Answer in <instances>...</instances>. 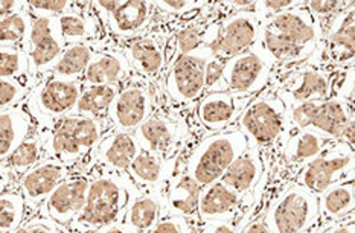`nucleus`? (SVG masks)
<instances>
[{
	"mask_svg": "<svg viewBox=\"0 0 355 233\" xmlns=\"http://www.w3.org/2000/svg\"><path fill=\"white\" fill-rule=\"evenodd\" d=\"M320 44L319 26L306 2H299L287 11L261 20L259 38L253 48L273 66L275 81L305 64H315Z\"/></svg>",
	"mask_w": 355,
	"mask_h": 233,
	"instance_id": "nucleus-1",
	"label": "nucleus"
},
{
	"mask_svg": "<svg viewBox=\"0 0 355 233\" xmlns=\"http://www.w3.org/2000/svg\"><path fill=\"white\" fill-rule=\"evenodd\" d=\"M141 193L128 174L107 173L95 166L92 169L86 206L67 229L76 233H96L122 223L130 205Z\"/></svg>",
	"mask_w": 355,
	"mask_h": 233,
	"instance_id": "nucleus-2",
	"label": "nucleus"
},
{
	"mask_svg": "<svg viewBox=\"0 0 355 233\" xmlns=\"http://www.w3.org/2000/svg\"><path fill=\"white\" fill-rule=\"evenodd\" d=\"M112 130L109 121H98L81 114H67L48 131L44 157L57 159L73 173L95 168L94 155L103 136Z\"/></svg>",
	"mask_w": 355,
	"mask_h": 233,
	"instance_id": "nucleus-3",
	"label": "nucleus"
},
{
	"mask_svg": "<svg viewBox=\"0 0 355 233\" xmlns=\"http://www.w3.org/2000/svg\"><path fill=\"white\" fill-rule=\"evenodd\" d=\"M247 150L249 141L236 126L205 136L189 154L187 173L197 184L206 188L220 182L234 162Z\"/></svg>",
	"mask_w": 355,
	"mask_h": 233,
	"instance_id": "nucleus-4",
	"label": "nucleus"
},
{
	"mask_svg": "<svg viewBox=\"0 0 355 233\" xmlns=\"http://www.w3.org/2000/svg\"><path fill=\"white\" fill-rule=\"evenodd\" d=\"M236 127L245 135L249 146L272 151L277 160L287 131V105L272 89H267L249 101Z\"/></svg>",
	"mask_w": 355,
	"mask_h": 233,
	"instance_id": "nucleus-5",
	"label": "nucleus"
},
{
	"mask_svg": "<svg viewBox=\"0 0 355 233\" xmlns=\"http://www.w3.org/2000/svg\"><path fill=\"white\" fill-rule=\"evenodd\" d=\"M261 20L250 10L236 11L225 15L214 3V15L203 38V46L212 57L230 60L250 51L259 38Z\"/></svg>",
	"mask_w": 355,
	"mask_h": 233,
	"instance_id": "nucleus-6",
	"label": "nucleus"
},
{
	"mask_svg": "<svg viewBox=\"0 0 355 233\" xmlns=\"http://www.w3.org/2000/svg\"><path fill=\"white\" fill-rule=\"evenodd\" d=\"M272 233H305L320 226L318 193L296 182L275 197L264 212Z\"/></svg>",
	"mask_w": 355,
	"mask_h": 233,
	"instance_id": "nucleus-7",
	"label": "nucleus"
},
{
	"mask_svg": "<svg viewBox=\"0 0 355 233\" xmlns=\"http://www.w3.org/2000/svg\"><path fill=\"white\" fill-rule=\"evenodd\" d=\"M83 90L81 80H63L49 74L43 76L31 92L25 107L38 128L51 131L60 119L75 113Z\"/></svg>",
	"mask_w": 355,
	"mask_h": 233,
	"instance_id": "nucleus-8",
	"label": "nucleus"
},
{
	"mask_svg": "<svg viewBox=\"0 0 355 233\" xmlns=\"http://www.w3.org/2000/svg\"><path fill=\"white\" fill-rule=\"evenodd\" d=\"M141 148L160 155L165 160H173L183 146L194 136L189 118L177 108L154 112L135 131Z\"/></svg>",
	"mask_w": 355,
	"mask_h": 233,
	"instance_id": "nucleus-9",
	"label": "nucleus"
},
{
	"mask_svg": "<svg viewBox=\"0 0 355 233\" xmlns=\"http://www.w3.org/2000/svg\"><path fill=\"white\" fill-rule=\"evenodd\" d=\"M352 110L354 108L348 103L336 96L320 101V103H306L287 107V131H285L284 136L282 148L285 142L288 141V137L305 128H313L331 139V141H338L345 127L348 126Z\"/></svg>",
	"mask_w": 355,
	"mask_h": 233,
	"instance_id": "nucleus-10",
	"label": "nucleus"
},
{
	"mask_svg": "<svg viewBox=\"0 0 355 233\" xmlns=\"http://www.w3.org/2000/svg\"><path fill=\"white\" fill-rule=\"evenodd\" d=\"M340 71L322 64H305L276 78L272 89L285 105L320 103L334 96V84Z\"/></svg>",
	"mask_w": 355,
	"mask_h": 233,
	"instance_id": "nucleus-11",
	"label": "nucleus"
},
{
	"mask_svg": "<svg viewBox=\"0 0 355 233\" xmlns=\"http://www.w3.org/2000/svg\"><path fill=\"white\" fill-rule=\"evenodd\" d=\"M212 53L205 46L183 55L166 69L165 89L177 110L184 112L194 108L206 95L205 71Z\"/></svg>",
	"mask_w": 355,
	"mask_h": 233,
	"instance_id": "nucleus-12",
	"label": "nucleus"
},
{
	"mask_svg": "<svg viewBox=\"0 0 355 233\" xmlns=\"http://www.w3.org/2000/svg\"><path fill=\"white\" fill-rule=\"evenodd\" d=\"M355 178V151L340 141L331 142L318 159L300 171L295 182L320 193L337 183Z\"/></svg>",
	"mask_w": 355,
	"mask_h": 233,
	"instance_id": "nucleus-13",
	"label": "nucleus"
},
{
	"mask_svg": "<svg viewBox=\"0 0 355 233\" xmlns=\"http://www.w3.org/2000/svg\"><path fill=\"white\" fill-rule=\"evenodd\" d=\"M156 112V105L150 92L146 78L133 75L127 83L121 85L118 96L110 108L109 122L113 130L135 131L151 118Z\"/></svg>",
	"mask_w": 355,
	"mask_h": 233,
	"instance_id": "nucleus-14",
	"label": "nucleus"
},
{
	"mask_svg": "<svg viewBox=\"0 0 355 233\" xmlns=\"http://www.w3.org/2000/svg\"><path fill=\"white\" fill-rule=\"evenodd\" d=\"M225 78L232 95L253 99L272 87L275 69L257 49L252 48L226 61Z\"/></svg>",
	"mask_w": 355,
	"mask_h": 233,
	"instance_id": "nucleus-15",
	"label": "nucleus"
},
{
	"mask_svg": "<svg viewBox=\"0 0 355 233\" xmlns=\"http://www.w3.org/2000/svg\"><path fill=\"white\" fill-rule=\"evenodd\" d=\"M67 48L58 17H33L29 37L31 75L37 80L53 72Z\"/></svg>",
	"mask_w": 355,
	"mask_h": 233,
	"instance_id": "nucleus-16",
	"label": "nucleus"
},
{
	"mask_svg": "<svg viewBox=\"0 0 355 233\" xmlns=\"http://www.w3.org/2000/svg\"><path fill=\"white\" fill-rule=\"evenodd\" d=\"M315 64L337 71L355 64V2H349L329 23Z\"/></svg>",
	"mask_w": 355,
	"mask_h": 233,
	"instance_id": "nucleus-17",
	"label": "nucleus"
},
{
	"mask_svg": "<svg viewBox=\"0 0 355 233\" xmlns=\"http://www.w3.org/2000/svg\"><path fill=\"white\" fill-rule=\"evenodd\" d=\"M92 169L84 173H72L66 180L61 182L58 188L51 193V197L44 201L38 214L49 216L64 227L71 226L86 206Z\"/></svg>",
	"mask_w": 355,
	"mask_h": 233,
	"instance_id": "nucleus-18",
	"label": "nucleus"
},
{
	"mask_svg": "<svg viewBox=\"0 0 355 233\" xmlns=\"http://www.w3.org/2000/svg\"><path fill=\"white\" fill-rule=\"evenodd\" d=\"M249 214L250 206L245 203V200L221 180L202 188L198 205L200 226L215 223L245 224Z\"/></svg>",
	"mask_w": 355,
	"mask_h": 233,
	"instance_id": "nucleus-19",
	"label": "nucleus"
},
{
	"mask_svg": "<svg viewBox=\"0 0 355 233\" xmlns=\"http://www.w3.org/2000/svg\"><path fill=\"white\" fill-rule=\"evenodd\" d=\"M72 173L73 171L64 163L52 157H44L37 166L20 178L17 188L26 200L28 218L38 214L44 201L51 197V193Z\"/></svg>",
	"mask_w": 355,
	"mask_h": 233,
	"instance_id": "nucleus-20",
	"label": "nucleus"
},
{
	"mask_svg": "<svg viewBox=\"0 0 355 233\" xmlns=\"http://www.w3.org/2000/svg\"><path fill=\"white\" fill-rule=\"evenodd\" d=\"M250 99L238 98L230 92L206 93L194 107V123L206 136L220 133L238 122Z\"/></svg>",
	"mask_w": 355,
	"mask_h": 233,
	"instance_id": "nucleus-21",
	"label": "nucleus"
},
{
	"mask_svg": "<svg viewBox=\"0 0 355 233\" xmlns=\"http://www.w3.org/2000/svg\"><path fill=\"white\" fill-rule=\"evenodd\" d=\"M267 168L268 160L266 153L257 146H249V150L239 155L234 165L227 169L221 182L241 196L250 206L252 212L253 206L258 203V188L264 183L268 174Z\"/></svg>",
	"mask_w": 355,
	"mask_h": 233,
	"instance_id": "nucleus-22",
	"label": "nucleus"
},
{
	"mask_svg": "<svg viewBox=\"0 0 355 233\" xmlns=\"http://www.w3.org/2000/svg\"><path fill=\"white\" fill-rule=\"evenodd\" d=\"M157 10L154 2H122L116 11L109 15L105 23V33L114 42L122 43L148 33Z\"/></svg>",
	"mask_w": 355,
	"mask_h": 233,
	"instance_id": "nucleus-23",
	"label": "nucleus"
},
{
	"mask_svg": "<svg viewBox=\"0 0 355 233\" xmlns=\"http://www.w3.org/2000/svg\"><path fill=\"white\" fill-rule=\"evenodd\" d=\"M142 151L135 133L121 130H109L103 136L94 155L98 169L114 174H128L131 163Z\"/></svg>",
	"mask_w": 355,
	"mask_h": 233,
	"instance_id": "nucleus-24",
	"label": "nucleus"
},
{
	"mask_svg": "<svg viewBox=\"0 0 355 233\" xmlns=\"http://www.w3.org/2000/svg\"><path fill=\"white\" fill-rule=\"evenodd\" d=\"M133 75L121 44L110 37L104 48L92 60L81 81L84 85H122Z\"/></svg>",
	"mask_w": 355,
	"mask_h": 233,
	"instance_id": "nucleus-25",
	"label": "nucleus"
},
{
	"mask_svg": "<svg viewBox=\"0 0 355 233\" xmlns=\"http://www.w3.org/2000/svg\"><path fill=\"white\" fill-rule=\"evenodd\" d=\"M333 142L327 136L320 135L313 128L300 130L297 133L288 137L285 142L282 153L279 155L281 171H290L295 173V178L308 163L318 159L325 151L327 146Z\"/></svg>",
	"mask_w": 355,
	"mask_h": 233,
	"instance_id": "nucleus-26",
	"label": "nucleus"
},
{
	"mask_svg": "<svg viewBox=\"0 0 355 233\" xmlns=\"http://www.w3.org/2000/svg\"><path fill=\"white\" fill-rule=\"evenodd\" d=\"M48 131L35 128L17 150L0 163L2 168V191L17 186L20 178L44 159V145Z\"/></svg>",
	"mask_w": 355,
	"mask_h": 233,
	"instance_id": "nucleus-27",
	"label": "nucleus"
},
{
	"mask_svg": "<svg viewBox=\"0 0 355 233\" xmlns=\"http://www.w3.org/2000/svg\"><path fill=\"white\" fill-rule=\"evenodd\" d=\"M60 28L66 44L99 40L107 37L105 26L92 3L73 2L72 10L60 15Z\"/></svg>",
	"mask_w": 355,
	"mask_h": 233,
	"instance_id": "nucleus-28",
	"label": "nucleus"
},
{
	"mask_svg": "<svg viewBox=\"0 0 355 233\" xmlns=\"http://www.w3.org/2000/svg\"><path fill=\"white\" fill-rule=\"evenodd\" d=\"M202 196V186L192 180L191 175L184 171L175 174L166 184V214L168 216H182L198 223V205Z\"/></svg>",
	"mask_w": 355,
	"mask_h": 233,
	"instance_id": "nucleus-29",
	"label": "nucleus"
},
{
	"mask_svg": "<svg viewBox=\"0 0 355 233\" xmlns=\"http://www.w3.org/2000/svg\"><path fill=\"white\" fill-rule=\"evenodd\" d=\"M166 184L153 191L142 192L133 200L123 223L137 233H148L154 226L166 218Z\"/></svg>",
	"mask_w": 355,
	"mask_h": 233,
	"instance_id": "nucleus-30",
	"label": "nucleus"
},
{
	"mask_svg": "<svg viewBox=\"0 0 355 233\" xmlns=\"http://www.w3.org/2000/svg\"><path fill=\"white\" fill-rule=\"evenodd\" d=\"M35 128L37 123L25 104L0 112V159H6L17 150Z\"/></svg>",
	"mask_w": 355,
	"mask_h": 233,
	"instance_id": "nucleus-31",
	"label": "nucleus"
},
{
	"mask_svg": "<svg viewBox=\"0 0 355 233\" xmlns=\"http://www.w3.org/2000/svg\"><path fill=\"white\" fill-rule=\"evenodd\" d=\"M173 169V160H165L157 154L142 150L131 163L128 177L139 191L146 192L168 184Z\"/></svg>",
	"mask_w": 355,
	"mask_h": 233,
	"instance_id": "nucleus-32",
	"label": "nucleus"
},
{
	"mask_svg": "<svg viewBox=\"0 0 355 233\" xmlns=\"http://www.w3.org/2000/svg\"><path fill=\"white\" fill-rule=\"evenodd\" d=\"M109 38L110 37L107 35L104 38H99V40L69 44L52 74L58 78H63V80H83L92 60L104 48Z\"/></svg>",
	"mask_w": 355,
	"mask_h": 233,
	"instance_id": "nucleus-33",
	"label": "nucleus"
},
{
	"mask_svg": "<svg viewBox=\"0 0 355 233\" xmlns=\"http://www.w3.org/2000/svg\"><path fill=\"white\" fill-rule=\"evenodd\" d=\"M320 224L343 220L355 214L354 180L337 183L319 196Z\"/></svg>",
	"mask_w": 355,
	"mask_h": 233,
	"instance_id": "nucleus-34",
	"label": "nucleus"
},
{
	"mask_svg": "<svg viewBox=\"0 0 355 233\" xmlns=\"http://www.w3.org/2000/svg\"><path fill=\"white\" fill-rule=\"evenodd\" d=\"M119 89L121 85H84L75 113L92 119L109 121L110 108Z\"/></svg>",
	"mask_w": 355,
	"mask_h": 233,
	"instance_id": "nucleus-35",
	"label": "nucleus"
},
{
	"mask_svg": "<svg viewBox=\"0 0 355 233\" xmlns=\"http://www.w3.org/2000/svg\"><path fill=\"white\" fill-rule=\"evenodd\" d=\"M31 28H33V15L28 8L10 17L0 19V46L28 51Z\"/></svg>",
	"mask_w": 355,
	"mask_h": 233,
	"instance_id": "nucleus-36",
	"label": "nucleus"
},
{
	"mask_svg": "<svg viewBox=\"0 0 355 233\" xmlns=\"http://www.w3.org/2000/svg\"><path fill=\"white\" fill-rule=\"evenodd\" d=\"M26 220V200L17 186L2 191V196H0V232L12 233Z\"/></svg>",
	"mask_w": 355,
	"mask_h": 233,
	"instance_id": "nucleus-37",
	"label": "nucleus"
},
{
	"mask_svg": "<svg viewBox=\"0 0 355 233\" xmlns=\"http://www.w3.org/2000/svg\"><path fill=\"white\" fill-rule=\"evenodd\" d=\"M37 78H0V107L2 110L26 103L31 92L38 84Z\"/></svg>",
	"mask_w": 355,
	"mask_h": 233,
	"instance_id": "nucleus-38",
	"label": "nucleus"
},
{
	"mask_svg": "<svg viewBox=\"0 0 355 233\" xmlns=\"http://www.w3.org/2000/svg\"><path fill=\"white\" fill-rule=\"evenodd\" d=\"M0 74L2 78H28L31 75L29 53L20 48L0 49Z\"/></svg>",
	"mask_w": 355,
	"mask_h": 233,
	"instance_id": "nucleus-39",
	"label": "nucleus"
},
{
	"mask_svg": "<svg viewBox=\"0 0 355 233\" xmlns=\"http://www.w3.org/2000/svg\"><path fill=\"white\" fill-rule=\"evenodd\" d=\"M154 3H156V10L160 14L175 19L194 17L209 5L207 2H188V0H164V2Z\"/></svg>",
	"mask_w": 355,
	"mask_h": 233,
	"instance_id": "nucleus-40",
	"label": "nucleus"
},
{
	"mask_svg": "<svg viewBox=\"0 0 355 233\" xmlns=\"http://www.w3.org/2000/svg\"><path fill=\"white\" fill-rule=\"evenodd\" d=\"M348 3L349 2H306V6L313 15L315 25L320 29L322 38L327 28L329 26V23L334 20L338 12H342L348 6Z\"/></svg>",
	"mask_w": 355,
	"mask_h": 233,
	"instance_id": "nucleus-41",
	"label": "nucleus"
},
{
	"mask_svg": "<svg viewBox=\"0 0 355 233\" xmlns=\"http://www.w3.org/2000/svg\"><path fill=\"white\" fill-rule=\"evenodd\" d=\"M225 67L226 61L211 57L206 64L205 71V87L206 93H215V92H229V85L225 78Z\"/></svg>",
	"mask_w": 355,
	"mask_h": 233,
	"instance_id": "nucleus-42",
	"label": "nucleus"
},
{
	"mask_svg": "<svg viewBox=\"0 0 355 233\" xmlns=\"http://www.w3.org/2000/svg\"><path fill=\"white\" fill-rule=\"evenodd\" d=\"M73 2L66 0H31L28 10L33 17H60L72 10Z\"/></svg>",
	"mask_w": 355,
	"mask_h": 233,
	"instance_id": "nucleus-43",
	"label": "nucleus"
},
{
	"mask_svg": "<svg viewBox=\"0 0 355 233\" xmlns=\"http://www.w3.org/2000/svg\"><path fill=\"white\" fill-rule=\"evenodd\" d=\"M67 227L61 226L57 221H53L49 216L37 214L31 216L21 226L12 233H63Z\"/></svg>",
	"mask_w": 355,
	"mask_h": 233,
	"instance_id": "nucleus-44",
	"label": "nucleus"
},
{
	"mask_svg": "<svg viewBox=\"0 0 355 233\" xmlns=\"http://www.w3.org/2000/svg\"><path fill=\"white\" fill-rule=\"evenodd\" d=\"M198 229L194 221L182 216H166L148 233H196Z\"/></svg>",
	"mask_w": 355,
	"mask_h": 233,
	"instance_id": "nucleus-45",
	"label": "nucleus"
},
{
	"mask_svg": "<svg viewBox=\"0 0 355 233\" xmlns=\"http://www.w3.org/2000/svg\"><path fill=\"white\" fill-rule=\"evenodd\" d=\"M299 2H293V0H270V2H254L252 6V11L258 15L259 20H264L272 17V15L279 14L282 11H287L290 8L296 6Z\"/></svg>",
	"mask_w": 355,
	"mask_h": 233,
	"instance_id": "nucleus-46",
	"label": "nucleus"
},
{
	"mask_svg": "<svg viewBox=\"0 0 355 233\" xmlns=\"http://www.w3.org/2000/svg\"><path fill=\"white\" fill-rule=\"evenodd\" d=\"M319 233H355V214L343 220L320 224Z\"/></svg>",
	"mask_w": 355,
	"mask_h": 233,
	"instance_id": "nucleus-47",
	"label": "nucleus"
},
{
	"mask_svg": "<svg viewBox=\"0 0 355 233\" xmlns=\"http://www.w3.org/2000/svg\"><path fill=\"white\" fill-rule=\"evenodd\" d=\"M243 223H215L198 226L196 233H241Z\"/></svg>",
	"mask_w": 355,
	"mask_h": 233,
	"instance_id": "nucleus-48",
	"label": "nucleus"
},
{
	"mask_svg": "<svg viewBox=\"0 0 355 233\" xmlns=\"http://www.w3.org/2000/svg\"><path fill=\"white\" fill-rule=\"evenodd\" d=\"M241 233H272V232H270L267 226L264 215H259V216H253L252 220L247 221L244 224V227L241 229Z\"/></svg>",
	"mask_w": 355,
	"mask_h": 233,
	"instance_id": "nucleus-49",
	"label": "nucleus"
},
{
	"mask_svg": "<svg viewBox=\"0 0 355 233\" xmlns=\"http://www.w3.org/2000/svg\"><path fill=\"white\" fill-rule=\"evenodd\" d=\"M28 8V2H12V0H2L0 2V19L10 17Z\"/></svg>",
	"mask_w": 355,
	"mask_h": 233,
	"instance_id": "nucleus-50",
	"label": "nucleus"
},
{
	"mask_svg": "<svg viewBox=\"0 0 355 233\" xmlns=\"http://www.w3.org/2000/svg\"><path fill=\"white\" fill-rule=\"evenodd\" d=\"M338 141L346 144L351 150L355 151V108L352 110V114H351V119L348 122V126L345 127L343 133H342V136H340V139H338Z\"/></svg>",
	"mask_w": 355,
	"mask_h": 233,
	"instance_id": "nucleus-51",
	"label": "nucleus"
},
{
	"mask_svg": "<svg viewBox=\"0 0 355 233\" xmlns=\"http://www.w3.org/2000/svg\"><path fill=\"white\" fill-rule=\"evenodd\" d=\"M96 233H137L135 229H131L128 224L125 223H118V224H113V226H109V227H104Z\"/></svg>",
	"mask_w": 355,
	"mask_h": 233,
	"instance_id": "nucleus-52",
	"label": "nucleus"
},
{
	"mask_svg": "<svg viewBox=\"0 0 355 233\" xmlns=\"http://www.w3.org/2000/svg\"><path fill=\"white\" fill-rule=\"evenodd\" d=\"M319 232H320V226L313 229V230H308V232H305V233H319Z\"/></svg>",
	"mask_w": 355,
	"mask_h": 233,
	"instance_id": "nucleus-53",
	"label": "nucleus"
},
{
	"mask_svg": "<svg viewBox=\"0 0 355 233\" xmlns=\"http://www.w3.org/2000/svg\"><path fill=\"white\" fill-rule=\"evenodd\" d=\"M63 233H76V232H73V230H71V229H66Z\"/></svg>",
	"mask_w": 355,
	"mask_h": 233,
	"instance_id": "nucleus-54",
	"label": "nucleus"
},
{
	"mask_svg": "<svg viewBox=\"0 0 355 233\" xmlns=\"http://www.w3.org/2000/svg\"><path fill=\"white\" fill-rule=\"evenodd\" d=\"M354 183H355V178H354Z\"/></svg>",
	"mask_w": 355,
	"mask_h": 233,
	"instance_id": "nucleus-55",
	"label": "nucleus"
}]
</instances>
